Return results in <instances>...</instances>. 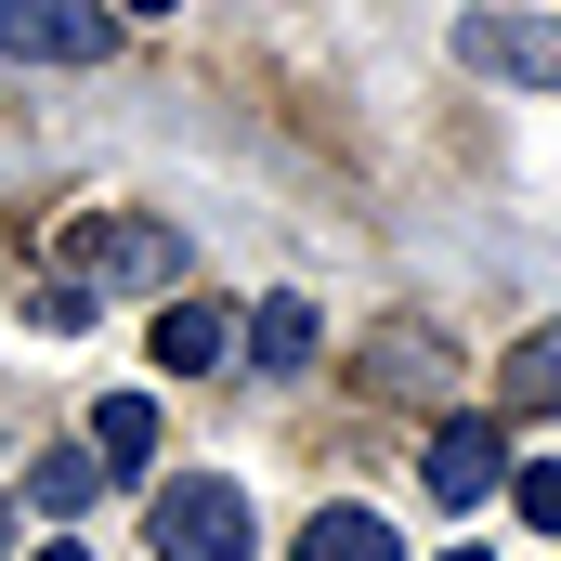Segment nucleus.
Masks as SVG:
<instances>
[{"mask_svg":"<svg viewBox=\"0 0 561 561\" xmlns=\"http://www.w3.org/2000/svg\"><path fill=\"white\" fill-rule=\"evenodd\" d=\"M66 275L79 287H183V236L131 222V209H92V222H66Z\"/></svg>","mask_w":561,"mask_h":561,"instance_id":"1","label":"nucleus"},{"mask_svg":"<svg viewBox=\"0 0 561 561\" xmlns=\"http://www.w3.org/2000/svg\"><path fill=\"white\" fill-rule=\"evenodd\" d=\"M262 536H249V496L236 483H157V561H249Z\"/></svg>","mask_w":561,"mask_h":561,"instance_id":"2","label":"nucleus"},{"mask_svg":"<svg viewBox=\"0 0 561 561\" xmlns=\"http://www.w3.org/2000/svg\"><path fill=\"white\" fill-rule=\"evenodd\" d=\"M118 13L105 0H0V53L13 66H105Z\"/></svg>","mask_w":561,"mask_h":561,"instance_id":"3","label":"nucleus"},{"mask_svg":"<svg viewBox=\"0 0 561 561\" xmlns=\"http://www.w3.org/2000/svg\"><path fill=\"white\" fill-rule=\"evenodd\" d=\"M457 53L483 66V79H523V92H561V26L549 13H457Z\"/></svg>","mask_w":561,"mask_h":561,"instance_id":"4","label":"nucleus"},{"mask_svg":"<svg viewBox=\"0 0 561 561\" xmlns=\"http://www.w3.org/2000/svg\"><path fill=\"white\" fill-rule=\"evenodd\" d=\"M419 470H431V510H483L510 483V444H496V419H444Z\"/></svg>","mask_w":561,"mask_h":561,"instance_id":"5","label":"nucleus"},{"mask_svg":"<svg viewBox=\"0 0 561 561\" xmlns=\"http://www.w3.org/2000/svg\"><path fill=\"white\" fill-rule=\"evenodd\" d=\"M249 353H262V379H300V366L327 353V313H313L300 287H275V300H249Z\"/></svg>","mask_w":561,"mask_h":561,"instance_id":"6","label":"nucleus"},{"mask_svg":"<svg viewBox=\"0 0 561 561\" xmlns=\"http://www.w3.org/2000/svg\"><path fill=\"white\" fill-rule=\"evenodd\" d=\"M222 353H236V313H222V300H170V313H157V366H170V379H209Z\"/></svg>","mask_w":561,"mask_h":561,"instance_id":"7","label":"nucleus"},{"mask_svg":"<svg viewBox=\"0 0 561 561\" xmlns=\"http://www.w3.org/2000/svg\"><path fill=\"white\" fill-rule=\"evenodd\" d=\"M92 457H105L118 483H144V470H157V405H144V392H105V405H92Z\"/></svg>","mask_w":561,"mask_h":561,"instance_id":"8","label":"nucleus"},{"mask_svg":"<svg viewBox=\"0 0 561 561\" xmlns=\"http://www.w3.org/2000/svg\"><path fill=\"white\" fill-rule=\"evenodd\" d=\"M300 561H405V536H392L379 510H313V523H300Z\"/></svg>","mask_w":561,"mask_h":561,"instance_id":"9","label":"nucleus"},{"mask_svg":"<svg viewBox=\"0 0 561 561\" xmlns=\"http://www.w3.org/2000/svg\"><path fill=\"white\" fill-rule=\"evenodd\" d=\"M510 419H561V327H536L510 353Z\"/></svg>","mask_w":561,"mask_h":561,"instance_id":"10","label":"nucleus"},{"mask_svg":"<svg viewBox=\"0 0 561 561\" xmlns=\"http://www.w3.org/2000/svg\"><path fill=\"white\" fill-rule=\"evenodd\" d=\"M92 483H105V457H39V470H26L39 510H92Z\"/></svg>","mask_w":561,"mask_h":561,"instance_id":"11","label":"nucleus"},{"mask_svg":"<svg viewBox=\"0 0 561 561\" xmlns=\"http://www.w3.org/2000/svg\"><path fill=\"white\" fill-rule=\"evenodd\" d=\"M523 523H536V536H561V457H536V470H523Z\"/></svg>","mask_w":561,"mask_h":561,"instance_id":"12","label":"nucleus"},{"mask_svg":"<svg viewBox=\"0 0 561 561\" xmlns=\"http://www.w3.org/2000/svg\"><path fill=\"white\" fill-rule=\"evenodd\" d=\"M39 327H53V340H79V327H92V287H79V275L39 287Z\"/></svg>","mask_w":561,"mask_h":561,"instance_id":"13","label":"nucleus"},{"mask_svg":"<svg viewBox=\"0 0 561 561\" xmlns=\"http://www.w3.org/2000/svg\"><path fill=\"white\" fill-rule=\"evenodd\" d=\"M39 561H92V549H39Z\"/></svg>","mask_w":561,"mask_h":561,"instance_id":"14","label":"nucleus"},{"mask_svg":"<svg viewBox=\"0 0 561 561\" xmlns=\"http://www.w3.org/2000/svg\"><path fill=\"white\" fill-rule=\"evenodd\" d=\"M0 549H13V510H0Z\"/></svg>","mask_w":561,"mask_h":561,"instance_id":"15","label":"nucleus"},{"mask_svg":"<svg viewBox=\"0 0 561 561\" xmlns=\"http://www.w3.org/2000/svg\"><path fill=\"white\" fill-rule=\"evenodd\" d=\"M131 13H170V0H131Z\"/></svg>","mask_w":561,"mask_h":561,"instance_id":"16","label":"nucleus"},{"mask_svg":"<svg viewBox=\"0 0 561 561\" xmlns=\"http://www.w3.org/2000/svg\"><path fill=\"white\" fill-rule=\"evenodd\" d=\"M444 561H483V549H444Z\"/></svg>","mask_w":561,"mask_h":561,"instance_id":"17","label":"nucleus"}]
</instances>
